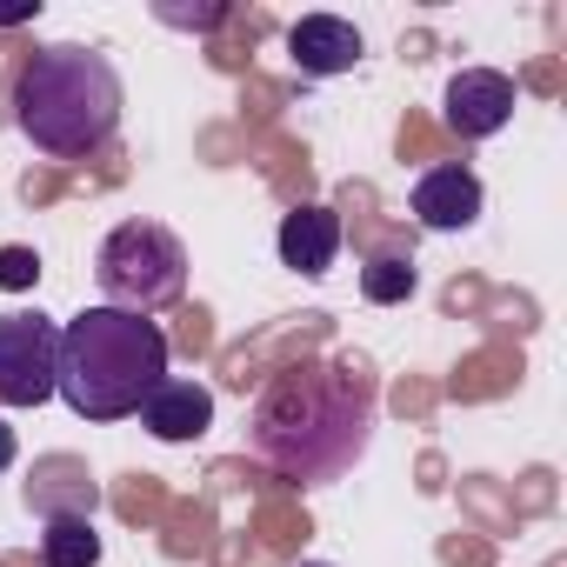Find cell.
<instances>
[{
    "label": "cell",
    "mask_w": 567,
    "mask_h": 567,
    "mask_svg": "<svg viewBox=\"0 0 567 567\" xmlns=\"http://www.w3.org/2000/svg\"><path fill=\"white\" fill-rule=\"evenodd\" d=\"M254 454L301 487L341 481L374 441V388L354 368H295L254 401Z\"/></svg>",
    "instance_id": "6da1fadb"
},
{
    "label": "cell",
    "mask_w": 567,
    "mask_h": 567,
    "mask_svg": "<svg viewBox=\"0 0 567 567\" xmlns=\"http://www.w3.org/2000/svg\"><path fill=\"white\" fill-rule=\"evenodd\" d=\"M167 381V334L147 315H121V308H81L61 328V368H54V394L81 414V421H127L141 414V401Z\"/></svg>",
    "instance_id": "7a4b0ae2"
},
{
    "label": "cell",
    "mask_w": 567,
    "mask_h": 567,
    "mask_svg": "<svg viewBox=\"0 0 567 567\" xmlns=\"http://www.w3.org/2000/svg\"><path fill=\"white\" fill-rule=\"evenodd\" d=\"M14 127L54 161H81V154L107 147L114 127H121L114 61L101 48H81V41L41 48L14 81Z\"/></svg>",
    "instance_id": "3957f363"
},
{
    "label": "cell",
    "mask_w": 567,
    "mask_h": 567,
    "mask_svg": "<svg viewBox=\"0 0 567 567\" xmlns=\"http://www.w3.org/2000/svg\"><path fill=\"white\" fill-rule=\"evenodd\" d=\"M94 288H101V308H121V315H154V308H174L187 295V247L174 227L161 220H121L101 254H94Z\"/></svg>",
    "instance_id": "277c9868"
},
{
    "label": "cell",
    "mask_w": 567,
    "mask_h": 567,
    "mask_svg": "<svg viewBox=\"0 0 567 567\" xmlns=\"http://www.w3.org/2000/svg\"><path fill=\"white\" fill-rule=\"evenodd\" d=\"M61 368V321L41 308L0 315V408H41L54 401Z\"/></svg>",
    "instance_id": "5b68a950"
},
{
    "label": "cell",
    "mask_w": 567,
    "mask_h": 567,
    "mask_svg": "<svg viewBox=\"0 0 567 567\" xmlns=\"http://www.w3.org/2000/svg\"><path fill=\"white\" fill-rule=\"evenodd\" d=\"M441 121L461 134V141H487L514 121V81L494 74V68H461L441 94Z\"/></svg>",
    "instance_id": "8992f818"
},
{
    "label": "cell",
    "mask_w": 567,
    "mask_h": 567,
    "mask_svg": "<svg viewBox=\"0 0 567 567\" xmlns=\"http://www.w3.org/2000/svg\"><path fill=\"white\" fill-rule=\"evenodd\" d=\"M361 28L341 21V14H301L288 28V61L308 74V81H334V74H354L361 68Z\"/></svg>",
    "instance_id": "52a82bcc"
},
{
    "label": "cell",
    "mask_w": 567,
    "mask_h": 567,
    "mask_svg": "<svg viewBox=\"0 0 567 567\" xmlns=\"http://www.w3.org/2000/svg\"><path fill=\"white\" fill-rule=\"evenodd\" d=\"M481 207H487V194H481L474 167H427L414 181V220L427 234H461L481 220Z\"/></svg>",
    "instance_id": "ba28073f"
},
{
    "label": "cell",
    "mask_w": 567,
    "mask_h": 567,
    "mask_svg": "<svg viewBox=\"0 0 567 567\" xmlns=\"http://www.w3.org/2000/svg\"><path fill=\"white\" fill-rule=\"evenodd\" d=\"M274 254H280V267L321 280V274L341 260V214H334V207H295V214H280Z\"/></svg>",
    "instance_id": "9c48e42d"
},
{
    "label": "cell",
    "mask_w": 567,
    "mask_h": 567,
    "mask_svg": "<svg viewBox=\"0 0 567 567\" xmlns=\"http://www.w3.org/2000/svg\"><path fill=\"white\" fill-rule=\"evenodd\" d=\"M141 427L154 434V441H200L207 427H214V394L200 388V381H161L147 401H141Z\"/></svg>",
    "instance_id": "30bf717a"
},
{
    "label": "cell",
    "mask_w": 567,
    "mask_h": 567,
    "mask_svg": "<svg viewBox=\"0 0 567 567\" xmlns=\"http://www.w3.org/2000/svg\"><path fill=\"white\" fill-rule=\"evenodd\" d=\"M41 560L48 567H101V534L87 514H54L41 534Z\"/></svg>",
    "instance_id": "8fae6325"
},
{
    "label": "cell",
    "mask_w": 567,
    "mask_h": 567,
    "mask_svg": "<svg viewBox=\"0 0 567 567\" xmlns=\"http://www.w3.org/2000/svg\"><path fill=\"white\" fill-rule=\"evenodd\" d=\"M414 288H421V274H414V260H401V254H374V260L361 267V295H368L374 308H401V301H414Z\"/></svg>",
    "instance_id": "7c38bea8"
},
{
    "label": "cell",
    "mask_w": 567,
    "mask_h": 567,
    "mask_svg": "<svg viewBox=\"0 0 567 567\" xmlns=\"http://www.w3.org/2000/svg\"><path fill=\"white\" fill-rule=\"evenodd\" d=\"M34 280H41V254L34 247H0V288H34Z\"/></svg>",
    "instance_id": "4fadbf2b"
},
{
    "label": "cell",
    "mask_w": 567,
    "mask_h": 567,
    "mask_svg": "<svg viewBox=\"0 0 567 567\" xmlns=\"http://www.w3.org/2000/svg\"><path fill=\"white\" fill-rule=\"evenodd\" d=\"M167 28H194V34H207V28H220L227 21V8H220V0H214V8H167V0H161V8H154Z\"/></svg>",
    "instance_id": "5bb4252c"
},
{
    "label": "cell",
    "mask_w": 567,
    "mask_h": 567,
    "mask_svg": "<svg viewBox=\"0 0 567 567\" xmlns=\"http://www.w3.org/2000/svg\"><path fill=\"white\" fill-rule=\"evenodd\" d=\"M41 14V0H14V8H0V28H21V21H34Z\"/></svg>",
    "instance_id": "9a60e30c"
},
{
    "label": "cell",
    "mask_w": 567,
    "mask_h": 567,
    "mask_svg": "<svg viewBox=\"0 0 567 567\" xmlns=\"http://www.w3.org/2000/svg\"><path fill=\"white\" fill-rule=\"evenodd\" d=\"M8 467H14V427L0 421V474H8Z\"/></svg>",
    "instance_id": "2e32d148"
},
{
    "label": "cell",
    "mask_w": 567,
    "mask_h": 567,
    "mask_svg": "<svg viewBox=\"0 0 567 567\" xmlns=\"http://www.w3.org/2000/svg\"><path fill=\"white\" fill-rule=\"evenodd\" d=\"M301 567H328V560H301Z\"/></svg>",
    "instance_id": "e0dca14e"
}]
</instances>
